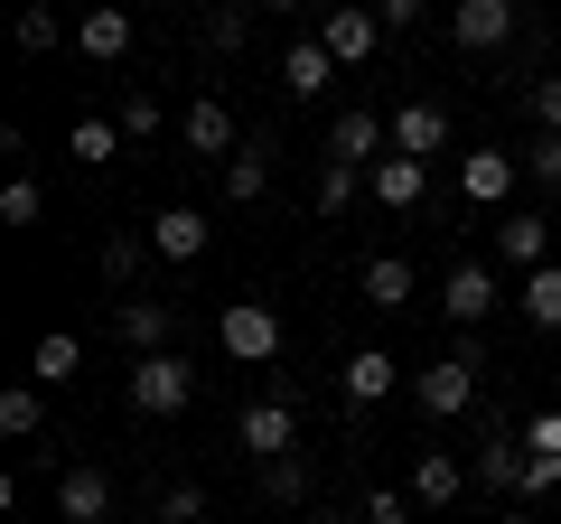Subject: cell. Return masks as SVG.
Here are the masks:
<instances>
[{
  "label": "cell",
  "instance_id": "obj_19",
  "mask_svg": "<svg viewBox=\"0 0 561 524\" xmlns=\"http://www.w3.org/2000/svg\"><path fill=\"white\" fill-rule=\"evenodd\" d=\"M122 150H131V141H122V122H113V113H84L76 132H66V160H76V169H113Z\"/></svg>",
  "mask_w": 561,
  "mask_h": 524
},
{
  "label": "cell",
  "instance_id": "obj_36",
  "mask_svg": "<svg viewBox=\"0 0 561 524\" xmlns=\"http://www.w3.org/2000/svg\"><path fill=\"white\" fill-rule=\"evenodd\" d=\"M160 524H206V487H169V497H160Z\"/></svg>",
  "mask_w": 561,
  "mask_h": 524
},
{
  "label": "cell",
  "instance_id": "obj_40",
  "mask_svg": "<svg viewBox=\"0 0 561 524\" xmlns=\"http://www.w3.org/2000/svg\"><path fill=\"white\" fill-rule=\"evenodd\" d=\"M375 20H383V29H412V20H421V0H375Z\"/></svg>",
  "mask_w": 561,
  "mask_h": 524
},
{
  "label": "cell",
  "instance_id": "obj_6",
  "mask_svg": "<svg viewBox=\"0 0 561 524\" xmlns=\"http://www.w3.org/2000/svg\"><path fill=\"white\" fill-rule=\"evenodd\" d=\"M234 441L253 449V459H290V449H300V412H290V403H272V394H262V403H243Z\"/></svg>",
  "mask_w": 561,
  "mask_h": 524
},
{
  "label": "cell",
  "instance_id": "obj_25",
  "mask_svg": "<svg viewBox=\"0 0 561 524\" xmlns=\"http://www.w3.org/2000/svg\"><path fill=\"white\" fill-rule=\"evenodd\" d=\"M262 187H272V150H262V141H243L234 160H225V197H234V206H253Z\"/></svg>",
  "mask_w": 561,
  "mask_h": 524
},
{
  "label": "cell",
  "instance_id": "obj_8",
  "mask_svg": "<svg viewBox=\"0 0 561 524\" xmlns=\"http://www.w3.org/2000/svg\"><path fill=\"white\" fill-rule=\"evenodd\" d=\"M449 38H459L468 57L505 47V38H515V0H449Z\"/></svg>",
  "mask_w": 561,
  "mask_h": 524
},
{
  "label": "cell",
  "instance_id": "obj_15",
  "mask_svg": "<svg viewBox=\"0 0 561 524\" xmlns=\"http://www.w3.org/2000/svg\"><path fill=\"white\" fill-rule=\"evenodd\" d=\"M113 338H122V356H160L169 346V309L131 291V300H113Z\"/></svg>",
  "mask_w": 561,
  "mask_h": 524
},
{
  "label": "cell",
  "instance_id": "obj_26",
  "mask_svg": "<svg viewBox=\"0 0 561 524\" xmlns=\"http://www.w3.org/2000/svg\"><path fill=\"white\" fill-rule=\"evenodd\" d=\"M38 422H47V384H10L0 394V431L10 441H38Z\"/></svg>",
  "mask_w": 561,
  "mask_h": 524
},
{
  "label": "cell",
  "instance_id": "obj_10",
  "mask_svg": "<svg viewBox=\"0 0 561 524\" xmlns=\"http://www.w3.org/2000/svg\"><path fill=\"white\" fill-rule=\"evenodd\" d=\"M468 487H478V478H468V459H449V449H421V459H412V505H431V515L459 505Z\"/></svg>",
  "mask_w": 561,
  "mask_h": 524
},
{
  "label": "cell",
  "instance_id": "obj_43",
  "mask_svg": "<svg viewBox=\"0 0 561 524\" xmlns=\"http://www.w3.org/2000/svg\"><path fill=\"white\" fill-rule=\"evenodd\" d=\"M253 10H300V0H253Z\"/></svg>",
  "mask_w": 561,
  "mask_h": 524
},
{
  "label": "cell",
  "instance_id": "obj_28",
  "mask_svg": "<svg viewBox=\"0 0 561 524\" xmlns=\"http://www.w3.org/2000/svg\"><path fill=\"white\" fill-rule=\"evenodd\" d=\"M524 319H534V328H561V262L524 272Z\"/></svg>",
  "mask_w": 561,
  "mask_h": 524
},
{
  "label": "cell",
  "instance_id": "obj_31",
  "mask_svg": "<svg viewBox=\"0 0 561 524\" xmlns=\"http://www.w3.org/2000/svg\"><path fill=\"white\" fill-rule=\"evenodd\" d=\"M10 29H20L28 57H47V47H57V10H47V0H20V20H10Z\"/></svg>",
  "mask_w": 561,
  "mask_h": 524
},
{
  "label": "cell",
  "instance_id": "obj_35",
  "mask_svg": "<svg viewBox=\"0 0 561 524\" xmlns=\"http://www.w3.org/2000/svg\"><path fill=\"white\" fill-rule=\"evenodd\" d=\"M131 272H140V235H113V243H103V282L131 291Z\"/></svg>",
  "mask_w": 561,
  "mask_h": 524
},
{
  "label": "cell",
  "instance_id": "obj_34",
  "mask_svg": "<svg viewBox=\"0 0 561 524\" xmlns=\"http://www.w3.org/2000/svg\"><path fill=\"white\" fill-rule=\"evenodd\" d=\"M524 179L561 187V132H534V141H524Z\"/></svg>",
  "mask_w": 561,
  "mask_h": 524
},
{
  "label": "cell",
  "instance_id": "obj_30",
  "mask_svg": "<svg viewBox=\"0 0 561 524\" xmlns=\"http://www.w3.org/2000/svg\"><path fill=\"white\" fill-rule=\"evenodd\" d=\"M113 122H122V141H160V122H169V113H160V94H122Z\"/></svg>",
  "mask_w": 561,
  "mask_h": 524
},
{
  "label": "cell",
  "instance_id": "obj_22",
  "mask_svg": "<svg viewBox=\"0 0 561 524\" xmlns=\"http://www.w3.org/2000/svg\"><path fill=\"white\" fill-rule=\"evenodd\" d=\"M328 76H337V57H328L319 38H300V47H280V84H290V94H328Z\"/></svg>",
  "mask_w": 561,
  "mask_h": 524
},
{
  "label": "cell",
  "instance_id": "obj_32",
  "mask_svg": "<svg viewBox=\"0 0 561 524\" xmlns=\"http://www.w3.org/2000/svg\"><path fill=\"white\" fill-rule=\"evenodd\" d=\"M47 216V187L38 179H10V187H0V225H38Z\"/></svg>",
  "mask_w": 561,
  "mask_h": 524
},
{
  "label": "cell",
  "instance_id": "obj_44",
  "mask_svg": "<svg viewBox=\"0 0 561 524\" xmlns=\"http://www.w3.org/2000/svg\"><path fill=\"white\" fill-rule=\"evenodd\" d=\"M131 524H160V515H131Z\"/></svg>",
  "mask_w": 561,
  "mask_h": 524
},
{
  "label": "cell",
  "instance_id": "obj_3",
  "mask_svg": "<svg viewBox=\"0 0 561 524\" xmlns=\"http://www.w3.org/2000/svg\"><path fill=\"white\" fill-rule=\"evenodd\" d=\"M216 338H225V356H234V365H272L280 356V309L272 300H225Z\"/></svg>",
  "mask_w": 561,
  "mask_h": 524
},
{
  "label": "cell",
  "instance_id": "obj_24",
  "mask_svg": "<svg viewBox=\"0 0 561 524\" xmlns=\"http://www.w3.org/2000/svg\"><path fill=\"white\" fill-rule=\"evenodd\" d=\"M253 468H262V497H272V505L309 515V468H300V449H290V459H253Z\"/></svg>",
  "mask_w": 561,
  "mask_h": 524
},
{
  "label": "cell",
  "instance_id": "obj_12",
  "mask_svg": "<svg viewBox=\"0 0 561 524\" xmlns=\"http://www.w3.org/2000/svg\"><path fill=\"white\" fill-rule=\"evenodd\" d=\"M206 235H216V225H206L197 206H160V216H150V253L160 262H206Z\"/></svg>",
  "mask_w": 561,
  "mask_h": 524
},
{
  "label": "cell",
  "instance_id": "obj_33",
  "mask_svg": "<svg viewBox=\"0 0 561 524\" xmlns=\"http://www.w3.org/2000/svg\"><path fill=\"white\" fill-rule=\"evenodd\" d=\"M346 206H356V169L328 160V169H319V216H346Z\"/></svg>",
  "mask_w": 561,
  "mask_h": 524
},
{
  "label": "cell",
  "instance_id": "obj_9",
  "mask_svg": "<svg viewBox=\"0 0 561 524\" xmlns=\"http://www.w3.org/2000/svg\"><path fill=\"white\" fill-rule=\"evenodd\" d=\"M505 300V282H496V272H486V262H459V272H449V282H440V309H449V319H459V328H478L486 319V309H496Z\"/></svg>",
  "mask_w": 561,
  "mask_h": 524
},
{
  "label": "cell",
  "instance_id": "obj_1",
  "mask_svg": "<svg viewBox=\"0 0 561 524\" xmlns=\"http://www.w3.org/2000/svg\"><path fill=\"white\" fill-rule=\"evenodd\" d=\"M187 403H197V365H187L179 346L131 356V412H140V422H179Z\"/></svg>",
  "mask_w": 561,
  "mask_h": 524
},
{
  "label": "cell",
  "instance_id": "obj_23",
  "mask_svg": "<svg viewBox=\"0 0 561 524\" xmlns=\"http://www.w3.org/2000/svg\"><path fill=\"white\" fill-rule=\"evenodd\" d=\"M496 243H505V262H515V272H542V262H552V225H542V216H505Z\"/></svg>",
  "mask_w": 561,
  "mask_h": 524
},
{
  "label": "cell",
  "instance_id": "obj_13",
  "mask_svg": "<svg viewBox=\"0 0 561 524\" xmlns=\"http://www.w3.org/2000/svg\"><path fill=\"white\" fill-rule=\"evenodd\" d=\"M57 524H113V478L103 468H66L57 478Z\"/></svg>",
  "mask_w": 561,
  "mask_h": 524
},
{
  "label": "cell",
  "instance_id": "obj_29",
  "mask_svg": "<svg viewBox=\"0 0 561 524\" xmlns=\"http://www.w3.org/2000/svg\"><path fill=\"white\" fill-rule=\"evenodd\" d=\"M515 468H524V441H486L478 459H468V478H478V487H505V497H515Z\"/></svg>",
  "mask_w": 561,
  "mask_h": 524
},
{
  "label": "cell",
  "instance_id": "obj_2",
  "mask_svg": "<svg viewBox=\"0 0 561 524\" xmlns=\"http://www.w3.org/2000/svg\"><path fill=\"white\" fill-rule=\"evenodd\" d=\"M412 403L431 412V422L468 412V403H478V346H449V356H431V365L412 375Z\"/></svg>",
  "mask_w": 561,
  "mask_h": 524
},
{
  "label": "cell",
  "instance_id": "obj_17",
  "mask_svg": "<svg viewBox=\"0 0 561 524\" xmlns=\"http://www.w3.org/2000/svg\"><path fill=\"white\" fill-rule=\"evenodd\" d=\"M337 384H346V412H365V403H383V394H393V384H402V365L383 356V346H356Z\"/></svg>",
  "mask_w": 561,
  "mask_h": 524
},
{
  "label": "cell",
  "instance_id": "obj_5",
  "mask_svg": "<svg viewBox=\"0 0 561 524\" xmlns=\"http://www.w3.org/2000/svg\"><path fill=\"white\" fill-rule=\"evenodd\" d=\"M383 150H393V122H383V113H365V103L328 122V160H346V169H375Z\"/></svg>",
  "mask_w": 561,
  "mask_h": 524
},
{
  "label": "cell",
  "instance_id": "obj_37",
  "mask_svg": "<svg viewBox=\"0 0 561 524\" xmlns=\"http://www.w3.org/2000/svg\"><path fill=\"white\" fill-rule=\"evenodd\" d=\"M365 524H412V487H375L365 497Z\"/></svg>",
  "mask_w": 561,
  "mask_h": 524
},
{
  "label": "cell",
  "instance_id": "obj_38",
  "mask_svg": "<svg viewBox=\"0 0 561 524\" xmlns=\"http://www.w3.org/2000/svg\"><path fill=\"white\" fill-rule=\"evenodd\" d=\"M524 449H534V459H561V412H534V422H524Z\"/></svg>",
  "mask_w": 561,
  "mask_h": 524
},
{
  "label": "cell",
  "instance_id": "obj_20",
  "mask_svg": "<svg viewBox=\"0 0 561 524\" xmlns=\"http://www.w3.org/2000/svg\"><path fill=\"white\" fill-rule=\"evenodd\" d=\"M84 375V338L76 328H47L38 346H28V384H76Z\"/></svg>",
  "mask_w": 561,
  "mask_h": 524
},
{
  "label": "cell",
  "instance_id": "obj_21",
  "mask_svg": "<svg viewBox=\"0 0 561 524\" xmlns=\"http://www.w3.org/2000/svg\"><path fill=\"white\" fill-rule=\"evenodd\" d=\"M393 150H412V160L449 150V113H440V103H402V113H393Z\"/></svg>",
  "mask_w": 561,
  "mask_h": 524
},
{
  "label": "cell",
  "instance_id": "obj_11",
  "mask_svg": "<svg viewBox=\"0 0 561 524\" xmlns=\"http://www.w3.org/2000/svg\"><path fill=\"white\" fill-rule=\"evenodd\" d=\"M515 179H524V150H468V160H459V187L478 206H505V197H515Z\"/></svg>",
  "mask_w": 561,
  "mask_h": 524
},
{
  "label": "cell",
  "instance_id": "obj_18",
  "mask_svg": "<svg viewBox=\"0 0 561 524\" xmlns=\"http://www.w3.org/2000/svg\"><path fill=\"white\" fill-rule=\"evenodd\" d=\"M356 291H365V309H412L421 272H412V262H402V253H375V262H365V272H356Z\"/></svg>",
  "mask_w": 561,
  "mask_h": 524
},
{
  "label": "cell",
  "instance_id": "obj_14",
  "mask_svg": "<svg viewBox=\"0 0 561 524\" xmlns=\"http://www.w3.org/2000/svg\"><path fill=\"white\" fill-rule=\"evenodd\" d=\"M179 132H187V150H197V160H234V150H243L234 113H225L216 94H197V103H187V122H179Z\"/></svg>",
  "mask_w": 561,
  "mask_h": 524
},
{
  "label": "cell",
  "instance_id": "obj_39",
  "mask_svg": "<svg viewBox=\"0 0 561 524\" xmlns=\"http://www.w3.org/2000/svg\"><path fill=\"white\" fill-rule=\"evenodd\" d=\"M534 132H561V76L534 84Z\"/></svg>",
  "mask_w": 561,
  "mask_h": 524
},
{
  "label": "cell",
  "instance_id": "obj_16",
  "mask_svg": "<svg viewBox=\"0 0 561 524\" xmlns=\"http://www.w3.org/2000/svg\"><path fill=\"white\" fill-rule=\"evenodd\" d=\"M76 47H84L94 66H122V57H131V10H122V0H103V10H84Z\"/></svg>",
  "mask_w": 561,
  "mask_h": 524
},
{
  "label": "cell",
  "instance_id": "obj_27",
  "mask_svg": "<svg viewBox=\"0 0 561 524\" xmlns=\"http://www.w3.org/2000/svg\"><path fill=\"white\" fill-rule=\"evenodd\" d=\"M243 38H253V0H216V10H206V47H216V57H234Z\"/></svg>",
  "mask_w": 561,
  "mask_h": 524
},
{
  "label": "cell",
  "instance_id": "obj_42",
  "mask_svg": "<svg viewBox=\"0 0 561 524\" xmlns=\"http://www.w3.org/2000/svg\"><path fill=\"white\" fill-rule=\"evenodd\" d=\"M496 524H534V505H515V515H496Z\"/></svg>",
  "mask_w": 561,
  "mask_h": 524
},
{
  "label": "cell",
  "instance_id": "obj_41",
  "mask_svg": "<svg viewBox=\"0 0 561 524\" xmlns=\"http://www.w3.org/2000/svg\"><path fill=\"white\" fill-rule=\"evenodd\" d=\"M300 524H356V515H328V505H309V515Z\"/></svg>",
  "mask_w": 561,
  "mask_h": 524
},
{
  "label": "cell",
  "instance_id": "obj_4",
  "mask_svg": "<svg viewBox=\"0 0 561 524\" xmlns=\"http://www.w3.org/2000/svg\"><path fill=\"white\" fill-rule=\"evenodd\" d=\"M383 38H393V29L375 20V0H337V10L319 20V47H328L337 66H365V57H375Z\"/></svg>",
  "mask_w": 561,
  "mask_h": 524
},
{
  "label": "cell",
  "instance_id": "obj_7",
  "mask_svg": "<svg viewBox=\"0 0 561 524\" xmlns=\"http://www.w3.org/2000/svg\"><path fill=\"white\" fill-rule=\"evenodd\" d=\"M421 187H431V160H412V150H383V160L365 169V197H375V206H393V216H412V206H421Z\"/></svg>",
  "mask_w": 561,
  "mask_h": 524
},
{
  "label": "cell",
  "instance_id": "obj_46",
  "mask_svg": "<svg viewBox=\"0 0 561 524\" xmlns=\"http://www.w3.org/2000/svg\"><path fill=\"white\" fill-rule=\"evenodd\" d=\"M131 10H140V0H131Z\"/></svg>",
  "mask_w": 561,
  "mask_h": 524
},
{
  "label": "cell",
  "instance_id": "obj_45",
  "mask_svg": "<svg viewBox=\"0 0 561 524\" xmlns=\"http://www.w3.org/2000/svg\"><path fill=\"white\" fill-rule=\"evenodd\" d=\"M552 478H561V459H552Z\"/></svg>",
  "mask_w": 561,
  "mask_h": 524
}]
</instances>
